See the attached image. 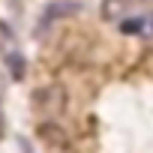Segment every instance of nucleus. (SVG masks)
<instances>
[{
  "mask_svg": "<svg viewBox=\"0 0 153 153\" xmlns=\"http://www.w3.org/2000/svg\"><path fill=\"white\" fill-rule=\"evenodd\" d=\"M33 108L45 117H54L66 108V90L60 84H48V87H39L33 93Z\"/></svg>",
  "mask_w": 153,
  "mask_h": 153,
  "instance_id": "1",
  "label": "nucleus"
},
{
  "mask_svg": "<svg viewBox=\"0 0 153 153\" xmlns=\"http://www.w3.org/2000/svg\"><path fill=\"white\" fill-rule=\"evenodd\" d=\"M81 12V3H75V0H60V3H51L45 9V24L57 21V18H66V15H75Z\"/></svg>",
  "mask_w": 153,
  "mask_h": 153,
  "instance_id": "2",
  "label": "nucleus"
},
{
  "mask_svg": "<svg viewBox=\"0 0 153 153\" xmlns=\"http://www.w3.org/2000/svg\"><path fill=\"white\" fill-rule=\"evenodd\" d=\"M135 3V0H105L102 3V18L105 21H117L129 12V6Z\"/></svg>",
  "mask_w": 153,
  "mask_h": 153,
  "instance_id": "3",
  "label": "nucleus"
},
{
  "mask_svg": "<svg viewBox=\"0 0 153 153\" xmlns=\"http://www.w3.org/2000/svg\"><path fill=\"white\" fill-rule=\"evenodd\" d=\"M39 135L48 144H54V147H66V129H60L57 123H42L39 126Z\"/></svg>",
  "mask_w": 153,
  "mask_h": 153,
  "instance_id": "4",
  "label": "nucleus"
},
{
  "mask_svg": "<svg viewBox=\"0 0 153 153\" xmlns=\"http://www.w3.org/2000/svg\"><path fill=\"white\" fill-rule=\"evenodd\" d=\"M9 72H12V78H24V57L21 54H9Z\"/></svg>",
  "mask_w": 153,
  "mask_h": 153,
  "instance_id": "5",
  "label": "nucleus"
},
{
  "mask_svg": "<svg viewBox=\"0 0 153 153\" xmlns=\"http://www.w3.org/2000/svg\"><path fill=\"white\" fill-rule=\"evenodd\" d=\"M3 129H6V126H3V111H0V135H3Z\"/></svg>",
  "mask_w": 153,
  "mask_h": 153,
  "instance_id": "6",
  "label": "nucleus"
}]
</instances>
